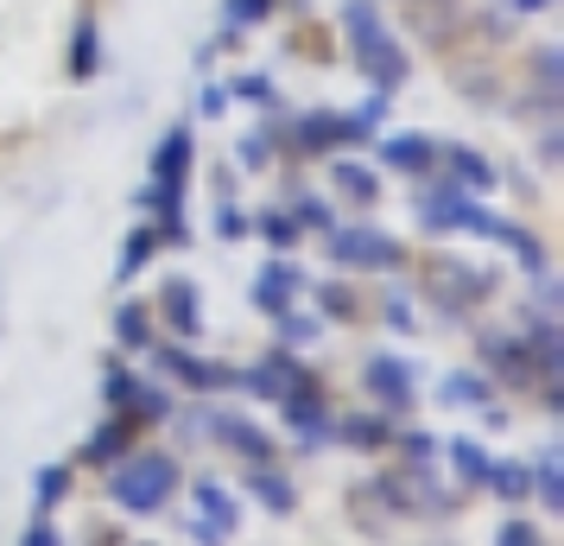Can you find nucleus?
Segmentation results:
<instances>
[{"mask_svg": "<svg viewBox=\"0 0 564 546\" xmlns=\"http://www.w3.org/2000/svg\"><path fill=\"white\" fill-rule=\"evenodd\" d=\"M336 439H343V445H356V451H381V445H387V419L356 414V419H343V426H336Z\"/></svg>", "mask_w": 564, "mask_h": 546, "instance_id": "nucleus-24", "label": "nucleus"}, {"mask_svg": "<svg viewBox=\"0 0 564 546\" xmlns=\"http://www.w3.org/2000/svg\"><path fill=\"white\" fill-rule=\"evenodd\" d=\"M381 159L393 165V172H432L437 165V140L432 133H387Z\"/></svg>", "mask_w": 564, "mask_h": 546, "instance_id": "nucleus-11", "label": "nucleus"}, {"mask_svg": "<svg viewBox=\"0 0 564 546\" xmlns=\"http://www.w3.org/2000/svg\"><path fill=\"white\" fill-rule=\"evenodd\" d=\"M336 191H343V197H356V204H375V197H381V179H375V172H368V165H356V159H336Z\"/></svg>", "mask_w": 564, "mask_h": 546, "instance_id": "nucleus-19", "label": "nucleus"}, {"mask_svg": "<svg viewBox=\"0 0 564 546\" xmlns=\"http://www.w3.org/2000/svg\"><path fill=\"white\" fill-rule=\"evenodd\" d=\"M330 260L361 267V274H387V267L406 260V248H400L387 229H330Z\"/></svg>", "mask_w": 564, "mask_h": 546, "instance_id": "nucleus-3", "label": "nucleus"}, {"mask_svg": "<svg viewBox=\"0 0 564 546\" xmlns=\"http://www.w3.org/2000/svg\"><path fill=\"white\" fill-rule=\"evenodd\" d=\"M400 451H406V464H432V451H437V439L432 432H419V426H412V432H400Z\"/></svg>", "mask_w": 564, "mask_h": 546, "instance_id": "nucleus-32", "label": "nucleus"}, {"mask_svg": "<svg viewBox=\"0 0 564 546\" xmlns=\"http://www.w3.org/2000/svg\"><path fill=\"white\" fill-rule=\"evenodd\" d=\"M273 324H280V350H305V343L324 338V318L317 312H280Z\"/></svg>", "mask_w": 564, "mask_h": 546, "instance_id": "nucleus-23", "label": "nucleus"}, {"mask_svg": "<svg viewBox=\"0 0 564 546\" xmlns=\"http://www.w3.org/2000/svg\"><path fill=\"white\" fill-rule=\"evenodd\" d=\"M178 458L172 451H140V458H121V464L108 470V495H115V508H128V515H159L172 495H178Z\"/></svg>", "mask_w": 564, "mask_h": 546, "instance_id": "nucleus-2", "label": "nucleus"}, {"mask_svg": "<svg viewBox=\"0 0 564 546\" xmlns=\"http://www.w3.org/2000/svg\"><path fill=\"white\" fill-rule=\"evenodd\" d=\"M488 464H495V458L482 451V439H451V470L463 477V490H482Z\"/></svg>", "mask_w": 564, "mask_h": 546, "instance_id": "nucleus-18", "label": "nucleus"}, {"mask_svg": "<svg viewBox=\"0 0 564 546\" xmlns=\"http://www.w3.org/2000/svg\"><path fill=\"white\" fill-rule=\"evenodd\" d=\"M285 426L299 432V451H324V445L336 439L330 414H324V394H317V382H305V388L285 394Z\"/></svg>", "mask_w": 564, "mask_h": 546, "instance_id": "nucleus-6", "label": "nucleus"}, {"mask_svg": "<svg viewBox=\"0 0 564 546\" xmlns=\"http://www.w3.org/2000/svg\"><path fill=\"white\" fill-rule=\"evenodd\" d=\"M533 502H539V508H552V515H558V508H564V477H558V451H545V458H539V464H533Z\"/></svg>", "mask_w": 564, "mask_h": 546, "instance_id": "nucleus-22", "label": "nucleus"}, {"mask_svg": "<svg viewBox=\"0 0 564 546\" xmlns=\"http://www.w3.org/2000/svg\"><path fill=\"white\" fill-rule=\"evenodd\" d=\"M153 248H165L153 223H147V229H133V235H128V248H121V280H133V274H140V267L153 260Z\"/></svg>", "mask_w": 564, "mask_h": 546, "instance_id": "nucleus-26", "label": "nucleus"}, {"mask_svg": "<svg viewBox=\"0 0 564 546\" xmlns=\"http://www.w3.org/2000/svg\"><path fill=\"white\" fill-rule=\"evenodd\" d=\"M235 96H241V103H273V77H260V71H248V77H235Z\"/></svg>", "mask_w": 564, "mask_h": 546, "instance_id": "nucleus-33", "label": "nucleus"}, {"mask_svg": "<svg viewBox=\"0 0 564 546\" xmlns=\"http://www.w3.org/2000/svg\"><path fill=\"white\" fill-rule=\"evenodd\" d=\"M184 172H191V128H172L165 133V147L153 153V179L184 184Z\"/></svg>", "mask_w": 564, "mask_h": 546, "instance_id": "nucleus-17", "label": "nucleus"}, {"mask_svg": "<svg viewBox=\"0 0 564 546\" xmlns=\"http://www.w3.org/2000/svg\"><path fill=\"white\" fill-rule=\"evenodd\" d=\"M159 312H165V324H172L178 338H204V318H197V287H191V280H165V287H159Z\"/></svg>", "mask_w": 564, "mask_h": 546, "instance_id": "nucleus-10", "label": "nucleus"}, {"mask_svg": "<svg viewBox=\"0 0 564 546\" xmlns=\"http://www.w3.org/2000/svg\"><path fill=\"white\" fill-rule=\"evenodd\" d=\"M191 495H197V521H204V527H216L223 540H229L235 527H241V502H235L223 483H209V477H204V483H197Z\"/></svg>", "mask_w": 564, "mask_h": 546, "instance_id": "nucleus-12", "label": "nucleus"}, {"mask_svg": "<svg viewBox=\"0 0 564 546\" xmlns=\"http://www.w3.org/2000/svg\"><path fill=\"white\" fill-rule=\"evenodd\" d=\"M273 13V0H229V26H254Z\"/></svg>", "mask_w": 564, "mask_h": 546, "instance_id": "nucleus-35", "label": "nucleus"}, {"mask_svg": "<svg viewBox=\"0 0 564 546\" xmlns=\"http://www.w3.org/2000/svg\"><path fill=\"white\" fill-rule=\"evenodd\" d=\"M292 223H305V229H324V235H330V204H317V197H299V204H292Z\"/></svg>", "mask_w": 564, "mask_h": 546, "instance_id": "nucleus-34", "label": "nucleus"}, {"mask_svg": "<svg viewBox=\"0 0 564 546\" xmlns=\"http://www.w3.org/2000/svg\"><path fill=\"white\" fill-rule=\"evenodd\" d=\"M267 159H273V140H267V133H248V140H241V165H248V172H260Z\"/></svg>", "mask_w": 564, "mask_h": 546, "instance_id": "nucleus-37", "label": "nucleus"}, {"mask_svg": "<svg viewBox=\"0 0 564 546\" xmlns=\"http://www.w3.org/2000/svg\"><path fill=\"white\" fill-rule=\"evenodd\" d=\"M539 7H552V0H513V13H539Z\"/></svg>", "mask_w": 564, "mask_h": 546, "instance_id": "nucleus-43", "label": "nucleus"}, {"mask_svg": "<svg viewBox=\"0 0 564 546\" xmlns=\"http://www.w3.org/2000/svg\"><path fill=\"white\" fill-rule=\"evenodd\" d=\"M375 128L361 121V115H305L299 121V153H336V147H368Z\"/></svg>", "mask_w": 564, "mask_h": 546, "instance_id": "nucleus-5", "label": "nucleus"}, {"mask_svg": "<svg viewBox=\"0 0 564 546\" xmlns=\"http://www.w3.org/2000/svg\"><path fill=\"white\" fill-rule=\"evenodd\" d=\"M115 338L128 343V350H147V343H153V324H147V312H140V306H115Z\"/></svg>", "mask_w": 564, "mask_h": 546, "instance_id": "nucleus-29", "label": "nucleus"}, {"mask_svg": "<svg viewBox=\"0 0 564 546\" xmlns=\"http://www.w3.org/2000/svg\"><path fill=\"white\" fill-rule=\"evenodd\" d=\"M437 159L457 172V191L469 184V197H482V191H495V165H488L476 147H437Z\"/></svg>", "mask_w": 564, "mask_h": 546, "instance_id": "nucleus-14", "label": "nucleus"}, {"mask_svg": "<svg viewBox=\"0 0 564 546\" xmlns=\"http://www.w3.org/2000/svg\"><path fill=\"white\" fill-rule=\"evenodd\" d=\"M437 400H444V407H482V400H488V382H482V375H463V368H457V375H444V394H437Z\"/></svg>", "mask_w": 564, "mask_h": 546, "instance_id": "nucleus-25", "label": "nucleus"}, {"mask_svg": "<svg viewBox=\"0 0 564 546\" xmlns=\"http://www.w3.org/2000/svg\"><path fill=\"white\" fill-rule=\"evenodd\" d=\"M343 26H349V52H356L361 77L375 83V96H393L406 83V52L393 45V32L381 26V13L368 0H349L343 7Z\"/></svg>", "mask_w": 564, "mask_h": 546, "instance_id": "nucleus-1", "label": "nucleus"}, {"mask_svg": "<svg viewBox=\"0 0 564 546\" xmlns=\"http://www.w3.org/2000/svg\"><path fill=\"white\" fill-rule=\"evenodd\" d=\"M254 312H267V318H280V312H292V299H299V267L292 260H267L254 274Z\"/></svg>", "mask_w": 564, "mask_h": 546, "instance_id": "nucleus-9", "label": "nucleus"}, {"mask_svg": "<svg viewBox=\"0 0 564 546\" xmlns=\"http://www.w3.org/2000/svg\"><path fill=\"white\" fill-rule=\"evenodd\" d=\"M387 324H393V331H412V306L406 299H387Z\"/></svg>", "mask_w": 564, "mask_h": 546, "instance_id": "nucleus-41", "label": "nucleus"}, {"mask_svg": "<svg viewBox=\"0 0 564 546\" xmlns=\"http://www.w3.org/2000/svg\"><path fill=\"white\" fill-rule=\"evenodd\" d=\"M495 546H545V540H539V527H533V521H508V527L495 534Z\"/></svg>", "mask_w": 564, "mask_h": 546, "instance_id": "nucleus-36", "label": "nucleus"}, {"mask_svg": "<svg viewBox=\"0 0 564 546\" xmlns=\"http://www.w3.org/2000/svg\"><path fill=\"white\" fill-rule=\"evenodd\" d=\"M197 108H204L209 121H216V115H223V108H229V89H223V83H209L204 96H197Z\"/></svg>", "mask_w": 564, "mask_h": 546, "instance_id": "nucleus-40", "label": "nucleus"}, {"mask_svg": "<svg viewBox=\"0 0 564 546\" xmlns=\"http://www.w3.org/2000/svg\"><path fill=\"white\" fill-rule=\"evenodd\" d=\"M260 235H267V242L285 255V248L299 242V223H292V216H280V210H267V216H260Z\"/></svg>", "mask_w": 564, "mask_h": 546, "instance_id": "nucleus-31", "label": "nucleus"}, {"mask_svg": "<svg viewBox=\"0 0 564 546\" xmlns=\"http://www.w3.org/2000/svg\"><path fill=\"white\" fill-rule=\"evenodd\" d=\"M165 414H172V394L153 388V382H133V400L121 419H165Z\"/></svg>", "mask_w": 564, "mask_h": 546, "instance_id": "nucleus-27", "label": "nucleus"}, {"mask_svg": "<svg viewBox=\"0 0 564 546\" xmlns=\"http://www.w3.org/2000/svg\"><path fill=\"white\" fill-rule=\"evenodd\" d=\"M20 546H64V534H57L52 521H32V527H26V540H20Z\"/></svg>", "mask_w": 564, "mask_h": 546, "instance_id": "nucleus-39", "label": "nucleus"}, {"mask_svg": "<svg viewBox=\"0 0 564 546\" xmlns=\"http://www.w3.org/2000/svg\"><path fill=\"white\" fill-rule=\"evenodd\" d=\"M248 495H254L267 515H292V508H299V490H292L273 464H248Z\"/></svg>", "mask_w": 564, "mask_h": 546, "instance_id": "nucleus-13", "label": "nucleus"}, {"mask_svg": "<svg viewBox=\"0 0 564 546\" xmlns=\"http://www.w3.org/2000/svg\"><path fill=\"white\" fill-rule=\"evenodd\" d=\"M197 426H204L209 439H223L229 451H241L248 464H273V439H267L260 426H248V419L223 414V407H204V414H197Z\"/></svg>", "mask_w": 564, "mask_h": 546, "instance_id": "nucleus-7", "label": "nucleus"}, {"mask_svg": "<svg viewBox=\"0 0 564 546\" xmlns=\"http://www.w3.org/2000/svg\"><path fill=\"white\" fill-rule=\"evenodd\" d=\"M102 400H108V414H128V400H133V375L121 363H108L102 368Z\"/></svg>", "mask_w": 564, "mask_h": 546, "instance_id": "nucleus-30", "label": "nucleus"}, {"mask_svg": "<svg viewBox=\"0 0 564 546\" xmlns=\"http://www.w3.org/2000/svg\"><path fill=\"white\" fill-rule=\"evenodd\" d=\"M482 483L501 495V502H527V495H533V470L527 464H488Z\"/></svg>", "mask_w": 564, "mask_h": 546, "instance_id": "nucleus-21", "label": "nucleus"}, {"mask_svg": "<svg viewBox=\"0 0 564 546\" xmlns=\"http://www.w3.org/2000/svg\"><path fill=\"white\" fill-rule=\"evenodd\" d=\"M412 382H419V368L400 363L393 350H375V356L361 363V388L375 394L387 414H406V407H412Z\"/></svg>", "mask_w": 564, "mask_h": 546, "instance_id": "nucleus-4", "label": "nucleus"}, {"mask_svg": "<svg viewBox=\"0 0 564 546\" xmlns=\"http://www.w3.org/2000/svg\"><path fill=\"white\" fill-rule=\"evenodd\" d=\"M191 540H197V546H223V534H216V527H204V521H191Z\"/></svg>", "mask_w": 564, "mask_h": 546, "instance_id": "nucleus-42", "label": "nucleus"}, {"mask_svg": "<svg viewBox=\"0 0 564 546\" xmlns=\"http://www.w3.org/2000/svg\"><path fill=\"white\" fill-rule=\"evenodd\" d=\"M128 458V419L115 414L108 426H96L89 432V445H83V464H121Z\"/></svg>", "mask_w": 564, "mask_h": 546, "instance_id": "nucleus-16", "label": "nucleus"}, {"mask_svg": "<svg viewBox=\"0 0 564 546\" xmlns=\"http://www.w3.org/2000/svg\"><path fill=\"white\" fill-rule=\"evenodd\" d=\"M317 299H324V312H330V318H349V312H356L349 287H317Z\"/></svg>", "mask_w": 564, "mask_h": 546, "instance_id": "nucleus-38", "label": "nucleus"}, {"mask_svg": "<svg viewBox=\"0 0 564 546\" xmlns=\"http://www.w3.org/2000/svg\"><path fill=\"white\" fill-rule=\"evenodd\" d=\"M482 363L488 368H501V375H533V343H520V338H482Z\"/></svg>", "mask_w": 564, "mask_h": 546, "instance_id": "nucleus-15", "label": "nucleus"}, {"mask_svg": "<svg viewBox=\"0 0 564 546\" xmlns=\"http://www.w3.org/2000/svg\"><path fill=\"white\" fill-rule=\"evenodd\" d=\"M64 495H70V464H45L32 477V508H39V515H52Z\"/></svg>", "mask_w": 564, "mask_h": 546, "instance_id": "nucleus-20", "label": "nucleus"}, {"mask_svg": "<svg viewBox=\"0 0 564 546\" xmlns=\"http://www.w3.org/2000/svg\"><path fill=\"white\" fill-rule=\"evenodd\" d=\"M96 64H102V52H96V20H77V45H70V77H96Z\"/></svg>", "mask_w": 564, "mask_h": 546, "instance_id": "nucleus-28", "label": "nucleus"}, {"mask_svg": "<svg viewBox=\"0 0 564 546\" xmlns=\"http://www.w3.org/2000/svg\"><path fill=\"white\" fill-rule=\"evenodd\" d=\"M159 368L172 375V382H184V388L197 394H216V388H235V368H216V363H197L191 350H172V343H153Z\"/></svg>", "mask_w": 564, "mask_h": 546, "instance_id": "nucleus-8", "label": "nucleus"}]
</instances>
